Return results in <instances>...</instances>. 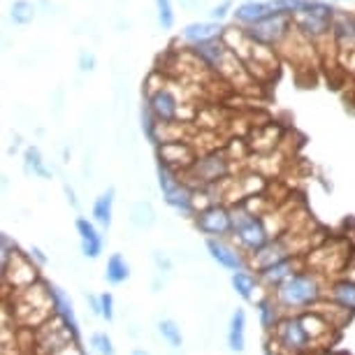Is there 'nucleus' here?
Returning a JSON list of instances; mask_svg holds the SVG:
<instances>
[{"label": "nucleus", "mask_w": 355, "mask_h": 355, "mask_svg": "<svg viewBox=\"0 0 355 355\" xmlns=\"http://www.w3.org/2000/svg\"><path fill=\"white\" fill-rule=\"evenodd\" d=\"M156 8H158V19L163 28H170L174 24V12H172V3L170 0H156Z\"/></svg>", "instance_id": "34"}, {"label": "nucleus", "mask_w": 355, "mask_h": 355, "mask_svg": "<svg viewBox=\"0 0 355 355\" xmlns=\"http://www.w3.org/2000/svg\"><path fill=\"white\" fill-rule=\"evenodd\" d=\"M230 172V158L223 151H209L200 153L189 170L182 172V179H193L189 184L191 189H207V186H216L227 177Z\"/></svg>", "instance_id": "6"}, {"label": "nucleus", "mask_w": 355, "mask_h": 355, "mask_svg": "<svg viewBox=\"0 0 355 355\" xmlns=\"http://www.w3.org/2000/svg\"><path fill=\"white\" fill-rule=\"evenodd\" d=\"M130 263L125 260L123 253H112L107 258V265H105V281L110 286H121L125 281L130 279Z\"/></svg>", "instance_id": "27"}, {"label": "nucleus", "mask_w": 355, "mask_h": 355, "mask_svg": "<svg viewBox=\"0 0 355 355\" xmlns=\"http://www.w3.org/2000/svg\"><path fill=\"white\" fill-rule=\"evenodd\" d=\"M302 270H306L304 258H288V260H281V263H277V265L267 267V270H263V272H258V279H260V284H263L265 288H270V291L274 293L281 284H284V281H288L293 274H297Z\"/></svg>", "instance_id": "15"}, {"label": "nucleus", "mask_w": 355, "mask_h": 355, "mask_svg": "<svg viewBox=\"0 0 355 355\" xmlns=\"http://www.w3.org/2000/svg\"><path fill=\"white\" fill-rule=\"evenodd\" d=\"M286 313L281 311V306L277 304V300L272 297V295H263V297L258 300V320H260V327L272 334L277 330V325L284 320Z\"/></svg>", "instance_id": "23"}, {"label": "nucleus", "mask_w": 355, "mask_h": 355, "mask_svg": "<svg viewBox=\"0 0 355 355\" xmlns=\"http://www.w3.org/2000/svg\"><path fill=\"white\" fill-rule=\"evenodd\" d=\"M130 355H149V353H146L144 348H135V351H132Z\"/></svg>", "instance_id": "43"}, {"label": "nucleus", "mask_w": 355, "mask_h": 355, "mask_svg": "<svg viewBox=\"0 0 355 355\" xmlns=\"http://www.w3.org/2000/svg\"><path fill=\"white\" fill-rule=\"evenodd\" d=\"M193 53L200 58V63H202L207 70H214L220 75L227 56H230V49H227V44L223 42V37H218V40H211V42H202V44L193 46Z\"/></svg>", "instance_id": "17"}, {"label": "nucleus", "mask_w": 355, "mask_h": 355, "mask_svg": "<svg viewBox=\"0 0 355 355\" xmlns=\"http://www.w3.org/2000/svg\"><path fill=\"white\" fill-rule=\"evenodd\" d=\"M0 253H3V267H5V265H8V263H10V260H12V258H15V256H17V253H19V249H17V244H15V242H12V237H10V234H8V232H3V234H0Z\"/></svg>", "instance_id": "33"}, {"label": "nucleus", "mask_w": 355, "mask_h": 355, "mask_svg": "<svg viewBox=\"0 0 355 355\" xmlns=\"http://www.w3.org/2000/svg\"><path fill=\"white\" fill-rule=\"evenodd\" d=\"M196 158H198L196 149H193L189 142H182V139H179V142H165L158 146V163L172 167V170H177V172L179 170L186 172L196 163Z\"/></svg>", "instance_id": "14"}, {"label": "nucleus", "mask_w": 355, "mask_h": 355, "mask_svg": "<svg viewBox=\"0 0 355 355\" xmlns=\"http://www.w3.org/2000/svg\"><path fill=\"white\" fill-rule=\"evenodd\" d=\"M37 265L28 258V253L19 251L15 258L10 260L8 265L3 267V284L5 288H12V291H24V288H31L37 284Z\"/></svg>", "instance_id": "11"}, {"label": "nucleus", "mask_w": 355, "mask_h": 355, "mask_svg": "<svg viewBox=\"0 0 355 355\" xmlns=\"http://www.w3.org/2000/svg\"><path fill=\"white\" fill-rule=\"evenodd\" d=\"M24 158H26V172H28V174H35V177H42V179L51 177V172L46 170L44 160H42V153H40L35 146H28Z\"/></svg>", "instance_id": "30"}, {"label": "nucleus", "mask_w": 355, "mask_h": 355, "mask_svg": "<svg viewBox=\"0 0 355 355\" xmlns=\"http://www.w3.org/2000/svg\"><path fill=\"white\" fill-rule=\"evenodd\" d=\"M53 355H84V351H82V346L77 344H70V346H65L63 351H58V353H53Z\"/></svg>", "instance_id": "39"}, {"label": "nucleus", "mask_w": 355, "mask_h": 355, "mask_svg": "<svg viewBox=\"0 0 355 355\" xmlns=\"http://www.w3.org/2000/svg\"><path fill=\"white\" fill-rule=\"evenodd\" d=\"M316 344L311 341L309 332L304 330L302 318L284 316L277 330L270 334V351L274 355H309Z\"/></svg>", "instance_id": "4"}, {"label": "nucleus", "mask_w": 355, "mask_h": 355, "mask_svg": "<svg viewBox=\"0 0 355 355\" xmlns=\"http://www.w3.org/2000/svg\"><path fill=\"white\" fill-rule=\"evenodd\" d=\"M146 110L153 114V119L160 125H172L182 119V103H179L177 93L165 84L149 91V96H146Z\"/></svg>", "instance_id": "10"}, {"label": "nucleus", "mask_w": 355, "mask_h": 355, "mask_svg": "<svg viewBox=\"0 0 355 355\" xmlns=\"http://www.w3.org/2000/svg\"><path fill=\"white\" fill-rule=\"evenodd\" d=\"M86 302L91 304V311L96 313V316H100V295L89 293V295H86Z\"/></svg>", "instance_id": "40"}, {"label": "nucleus", "mask_w": 355, "mask_h": 355, "mask_svg": "<svg viewBox=\"0 0 355 355\" xmlns=\"http://www.w3.org/2000/svg\"><path fill=\"white\" fill-rule=\"evenodd\" d=\"M227 8H230V3H223V5H218V8H214V10H211V17H214V19H218V21H220V19L225 17Z\"/></svg>", "instance_id": "41"}, {"label": "nucleus", "mask_w": 355, "mask_h": 355, "mask_svg": "<svg viewBox=\"0 0 355 355\" xmlns=\"http://www.w3.org/2000/svg\"><path fill=\"white\" fill-rule=\"evenodd\" d=\"M100 318H105L107 323L114 320V297L112 293H100Z\"/></svg>", "instance_id": "35"}, {"label": "nucleus", "mask_w": 355, "mask_h": 355, "mask_svg": "<svg viewBox=\"0 0 355 355\" xmlns=\"http://www.w3.org/2000/svg\"><path fill=\"white\" fill-rule=\"evenodd\" d=\"M33 339H35L37 355H53L77 341L72 330L58 316H51L44 325H40L37 330L33 332Z\"/></svg>", "instance_id": "8"}, {"label": "nucleus", "mask_w": 355, "mask_h": 355, "mask_svg": "<svg viewBox=\"0 0 355 355\" xmlns=\"http://www.w3.org/2000/svg\"><path fill=\"white\" fill-rule=\"evenodd\" d=\"M274 12L270 8V3H256V0H249V3H242L237 10H234V19H237L239 24H244V26H256L260 24L263 19L267 17H272Z\"/></svg>", "instance_id": "26"}, {"label": "nucleus", "mask_w": 355, "mask_h": 355, "mask_svg": "<svg viewBox=\"0 0 355 355\" xmlns=\"http://www.w3.org/2000/svg\"><path fill=\"white\" fill-rule=\"evenodd\" d=\"M232 237L237 246L249 256H256L272 242L274 232L263 216H253L244 205L232 207Z\"/></svg>", "instance_id": "3"}, {"label": "nucleus", "mask_w": 355, "mask_h": 355, "mask_svg": "<svg viewBox=\"0 0 355 355\" xmlns=\"http://www.w3.org/2000/svg\"><path fill=\"white\" fill-rule=\"evenodd\" d=\"M49 293H51V300H53V316L61 318L63 323L72 330V334L79 337V320H77L75 304H72L70 295L56 284H49Z\"/></svg>", "instance_id": "18"}, {"label": "nucleus", "mask_w": 355, "mask_h": 355, "mask_svg": "<svg viewBox=\"0 0 355 355\" xmlns=\"http://www.w3.org/2000/svg\"><path fill=\"white\" fill-rule=\"evenodd\" d=\"M10 17L17 26H28L35 19V5L28 3V0H17L10 10Z\"/></svg>", "instance_id": "31"}, {"label": "nucleus", "mask_w": 355, "mask_h": 355, "mask_svg": "<svg viewBox=\"0 0 355 355\" xmlns=\"http://www.w3.org/2000/svg\"><path fill=\"white\" fill-rule=\"evenodd\" d=\"M227 348L232 353L246 351V311L234 309L227 320Z\"/></svg>", "instance_id": "21"}, {"label": "nucleus", "mask_w": 355, "mask_h": 355, "mask_svg": "<svg viewBox=\"0 0 355 355\" xmlns=\"http://www.w3.org/2000/svg\"><path fill=\"white\" fill-rule=\"evenodd\" d=\"M12 306H15L12 311H15V318L19 323L37 330V327L44 325L53 313V300L49 293V284H40L37 281L35 286L17 291L15 300H12Z\"/></svg>", "instance_id": "2"}, {"label": "nucleus", "mask_w": 355, "mask_h": 355, "mask_svg": "<svg viewBox=\"0 0 355 355\" xmlns=\"http://www.w3.org/2000/svg\"><path fill=\"white\" fill-rule=\"evenodd\" d=\"M196 227L207 239H227L232 237V207L230 205H211L209 209L193 216Z\"/></svg>", "instance_id": "9"}, {"label": "nucleus", "mask_w": 355, "mask_h": 355, "mask_svg": "<svg viewBox=\"0 0 355 355\" xmlns=\"http://www.w3.org/2000/svg\"><path fill=\"white\" fill-rule=\"evenodd\" d=\"M330 302L339 304L348 313H355V281L351 279H334L327 284V295Z\"/></svg>", "instance_id": "20"}, {"label": "nucleus", "mask_w": 355, "mask_h": 355, "mask_svg": "<svg viewBox=\"0 0 355 355\" xmlns=\"http://www.w3.org/2000/svg\"><path fill=\"white\" fill-rule=\"evenodd\" d=\"M65 196H68V202H70V205L77 209L79 202H77V198H75V191H72V189H68V186H65Z\"/></svg>", "instance_id": "42"}, {"label": "nucleus", "mask_w": 355, "mask_h": 355, "mask_svg": "<svg viewBox=\"0 0 355 355\" xmlns=\"http://www.w3.org/2000/svg\"><path fill=\"white\" fill-rule=\"evenodd\" d=\"M93 65H96V58H93L91 53L84 51L82 56H79V70H82V72H91Z\"/></svg>", "instance_id": "38"}, {"label": "nucleus", "mask_w": 355, "mask_h": 355, "mask_svg": "<svg viewBox=\"0 0 355 355\" xmlns=\"http://www.w3.org/2000/svg\"><path fill=\"white\" fill-rule=\"evenodd\" d=\"M130 225L137 227V230H149L158 223V216H156V209L149 200H139L130 207Z\"/></svg>", "instance_id": "28"}, {"label": "nucleus", "mask_w": 355, "mask_h": 355, "mask_svg": "<svg viewBox=\"0 0 355 355\" xmlns=\"http://www.w3.org/2000/svg\"><path fill=\"white\" fill-rule=\"evenodd\" d=\"M75 227L79 234V246H82L84 258H89V260L100 258V253L105 249V239H103V234H100V227L86 216H79L75 220Z\"/></svg>", "instance_id": "16"}, {"label": "nucleus", "mask_w": 355, "mask_h": 355, "mask_svg": "<svg viewBox=\"0 0 355 355\" xmlns=\"http://www.w3.org/2000/svg\"><path fill=\"white\" fill-rule=\"evenodd\" d=\"M28 258H31L37 267H40V265H46V260H49V258L44 256V251L40 249V246H31V249H28Z\"/></svg>", "instance_id": "37"}, {"label": "nucleus", "mask_w": 355, "mask_h": 355, "mask_svg": "<svg viewBox=\"0 0 355 355\" xmlns=\"http://www.w3.org/2000/svg\"><path fill=\"white\" fill-rule=\"evenodd\" d=\"M158 186L163 193V200L167 207L177 209L186 216H196V207H193V189L184 179H179V172L172 170L163 163H158Z\"/></svg>", "instance_id": "7"}, {"label": "nucleus", "mask_w": 355, "mask_h": 355, "mask_svg": "<svg viewBox=\"0 0 355 355\" xmlns=\"http://www.w3.org/2000/svg\"><path fill=\"white\" fill-rule=\"evenodd\" d=\"M332 5L318 3V0H306L304 8L293 15V26L302 33L304 37H309L313 44L320 40H327L332 35V19H334Z\"/></svg>", "instance_id": "5"}, {"label": "nucleus", "mask_w": 355, "mask_h": 355, "mask_svg": "<svg viewBox=\"0 0 355 355\" xmlns=\"http://www.w3.org/2000/svg\"><path fill=\"white\" fill-rule=\"evenodd\" d=\"M293 31V17L288 15H272L263 19L260 24L251 26L249 31V37L253 42L258 44H267V46H274V44H281L286 40L288 33Z\"/></svg>", "instance_id": "12"}, {"label": "nucleus", "mask_w": 355, "mask_h": 355, "mask_svg": "<svg viewBox=\"0 0 355 355\" xmlns=\"http://www.w3.org/2000/svg\"><path fill=\"white\" fill-rule=\"evenodd\" d=\"M114 189H107L105 193H100L93 202V209H91V216H93V223H96L100 230H110L112 227V218H114Z\"/></svg>", "instance_id": "24"}, {"label": "nucleus", "mask_w": 355, "mask_h": 355, "mask_svg": "<svg viewBox=\"0 0 355 355\" xmlns=\"http://www.w3.org/2000/svg\"><path fill=\"white\" fill-rule=\"evenodd\" d=\"M153 265H156V270L163 274V272H172V260L165 256L163 251H153Z\"/></svg>", "instance_id": "36"}, {"label": "nucleus", "mask_w": 355, "mask_h": 355, "mask_svg": "<svg viewBox=\"0 0 355 355\" xmlns=\"http://www.w3.org/2000/svg\"><path fill=\"white\" fill-rule=\"evenodd\" d=\"M156 330L160 334V339H163L170 348H174V351H179V348L184 346V334H182V327H179L177 320L160 318L158 325H156Z\"/></svg>", "instance_id": "29"}, {"label": "nucleus", "mask_w": 355, "mask_h": 355, "mask_svg": "<svg viewBox=\"0 0 355 355\" xmlns=\"http://www.w3.org/2000/svg\"><path fill=\"white\" fill-rule=\"evenodd\" d=\"M91 348L98 355H116V346H114V341L107 332H93L91 334Z\"/></svg>", "instance_id": "32"}, {"label": "nucleus", "mask_w": 355, "mask_h": 355, "mask_svg": "<svg viewBox=\"0 0 355 355\" xmlns=\"http://www.w3.org/2000/svg\"><path fill=\"white\" fill-rule=\"evenodd\" d=\"M230 284H232V291L239 295L246 302H258V291L263 288L260 284L258 274H251V270H244V272H234L230 277Z\"/></svg>", "instance_id": "22"}, {"label": "nucleus", "mask_w": 355, "mask_h": 355, "mask_svg": "<svg viewBox=\"0 0 355 355\" xmlns=\"http://www.w3.org/2000/svg\"><path fill=\"white\" fill-rule=\"evenodd\" d=\"M300 318H302V325H304V330L309 332V337L311 341L318 346H325L327 341H332L334 337V330L337 327H332L330 320H325L320 313L316 311H306V313H300Z\"/></svg>", "instance_id": "19"}, {"label": "nucleus", "mask_w": 355, "mask_h": 355, "mask_svg": "<svg viewBox=\"0 0 355 355\" xmlns=\"http://www.w3.org/2000/svg\"><path fill=\"white\" fill-rule=\"evenodd\" d=\"M223 28L218 24H209V21H198V24H189L184 28V40L191 42L193 46L202 44V42H211V40L223 37Z\"/></svg>", "instance_id": "25"}, {"label": "nucleus", "mask_w": 355, "mask_h": 355, "mask_svg": "<svg viewBox=\"0 0 355 355\" xmlns=\"http://www.w3.org/2000/svg\"><path fill=\"white\" fill-rule=\"evenodd\" d=\"M325 295H327V286L323 281V274L313 270H302L293 274L288 281H284L272 293V297L277 300V304L281 306V311L286 316H297V313L311 311L318 302H323Z\"/></svg>", "instance_id": "1"}, {"label": "nucleus", "mask_w": 355, "mask_h": 355, "mask_svg": "<svg viewBox=\"0 0 355 355\" xmlns=\"http://www.w3.org/2000/svg\"><path fill=\"white\" fill-rule=\"evenodd\" d=\"M207 253L218 267H223L227 272H244L249 270V260H246L244 251L239 246H232L227 239H207L205 242Z\"/></svg>", "instance_id": "13"}]
</instances>
